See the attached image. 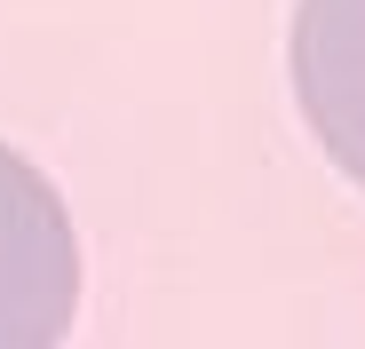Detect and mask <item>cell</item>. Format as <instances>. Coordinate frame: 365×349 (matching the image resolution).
Listing matches in <instances>:
<instances>
[{"label": "cell", "instance_id": "1", "mask_svg": "<svg viewBox=\"0 0 365 349\" xmlns=\"http://www.w3.org/2000/svg\"><path fill=\"white\" fill-rule=\"evenodd\" d=\"M80 318V230L56 183L0 143V349H64Z\"/></svg>", "mask_w": 365, "mask_h": 349}, {"label": "cell", "instance_id": "2", "mask_svg": "<svg viewBox=\"0 0 365 349\" xmlns=\"http://www.w3.org/2000/svg\"><path fill=\"white\" fill-rule=\"evenodd\" d=\"M294 103L365 191V0H294Z\"/></svg>", "mask_w": 365, "mask_h": 349}]
</instances>
